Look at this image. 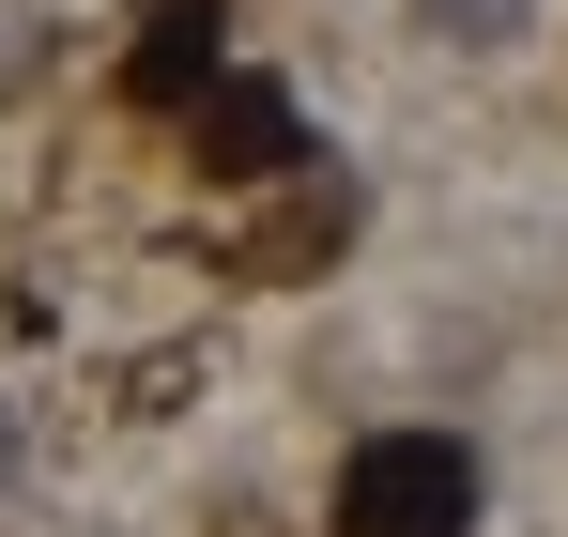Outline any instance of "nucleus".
Instances as JSON below:
<instances>
[{
  "instance_id": "f257e3e1",
  "label": "nucleus",
  "mask_w": 568,
  "mask_h": 537,
  "mask_svg": "<svg viewBox=\"0 0 568 537\" xmlns=\"http://www.w3.org/2000/svg\"><path fill=\"white\" fill-rule=\"evenodd\" d=\"M338 537H476V446L462 430H369L338 460Z\"/></svg>"
},
{
  "instance_id": "f03ea898",
  "label": "nucleus",
  "mask_w": 568,
  "mask_h": 537,
  "mask_svg": "<svg viewBox=\"0 0 568 537\" xmlns=\"http://www.w3.org/2000/svg\"><path fill=\"white\" fill-rule=\"evenodd\" d=\"M185 139H200V170H215V184H277L292 154H307V123H292L277 78H215V92L185 108Z\"/></svg>"
},
{
  "instance_id": "7ed1b4c3",
  "label": "nucleus",
  "mask_w": 568,
  "mask_h": 537,
  "mask_svg": "<svg viewBox=\"0 0 568 537\" xmlns=\"http://www.w3.org/2000/svg\"><path fill=\"white\" fill-rule=\"evenodd\" d=\"M215 78H231L215 62V0H154V31L123 47V108H200Z\"/></svg>"
},
{
  "instance_id": "20e7f679",
  "label": "nucleus",
  "mask_w": 568,
  "mask_h": 537,
  "mask_svg": "<svg viewBox=\"0 0 568 537\" xmlns=\"http://www.w3.org/2000/svg\"><path fill=\"white\" fill-rule=\"evenodd\" d=\"M415 31H430V47H476V62H491V47H523V31H538V0H415Z\"/></svg>"
}]
</instances>
